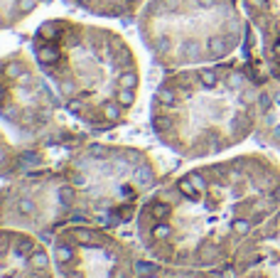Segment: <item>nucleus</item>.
Segmentation results:
<instances>
[{
	"label": "nucleus",
	"mask_w": 280,
	"mask_h": 278,
	"mask_svg": "<svg viewBox=\"0 0 280 278\" xmlns=\"http://www.w3.org/2000/svg\"><path fill=\"white\" fill-rule=\"evenodd\" d=\"M32 55L66 113L96 131L126 123L138 104V59L113 30L44 20L32 37Z\"/></svg>",
	"instance_id": "1"
},
{
	"label": "nucleus",
	"mask_w": 280,
	"mask_h": 278,
	"mask_svg": "<svg viewBox=\"0 0 280 278\" xmlns=\"http://www.w3.org/2000/svg\"><path fill=\"white\" fill-rule=\"evenodd\" d=\"M138 30L160 67L187 69L209 62L214 37L231 35L241 40L246 25L234 0H145Z\"/></svg>",
	"instance_id": "2"
},
{
	"label": "nucleus",
	"mask_w": 280,
	"mask_h": 278,
	"mask_svg": "<svg viewBox=\"0 0 280 278\" xmlns=\"http://www.w3.org/2000/svg\"><path fill=\"white\" fill-rule=\"evenodd\" d=\"M25 52L0 59V121L10 126L32 148L42 145H79L84 136L64 121L54 86Z\"/></svg>",
	"instance_id": "3"
},
{
	"label": "nucleus",
	"mask_w": 280,
	"mask_h": 278,
	"mask_svg": "<svg viewBox=\"0 0 280 278\" xmlns=\"http://www.w3.org/2000/svg\"><path fill=\"white\" fill-rule=\"evenodd\" d=\"M98 18H116V20H133L142 10L145 0H66Z\"/></svg>",
	"instance_id": "4"
},
{
	"label": "nucleus",
	"mask_w": 280,
	"mask_h": 278,
	"mask_svg": "<svg viewBox=\"0 0 280 278\" xmlns=\"http://www.w3.org/2000/svg\"><path fill=\"white\" fill-rule=\"evenodd\" d=\"M44 0H0V30H8L30 18Z\"/></svg>",
	"instance_id": "5"
},
{
	"label": "nucleus",
	"mask_w": 280,
	"mask_h": 278,
	"mask_svg": "<svg viewBox=\"0 0 280 278\" xmlns=\"http://www.w3.org/2000/svg\"><path fill=\"white\" fill-rule=\"evenodd\" d=\"M174 192L182 197V199H187V202H199V199L204 197V195H202V192H199V190L194 187V185H192V180H190L187 175H182V177H180V180L174 182Z\"/></svg>",
	"instance_id": "6"
},
{
	"label": "nucleus",
	"mask_w": 280,
	"mask_h": 278,
	"mask_svg": "<svg viewBox=\"0 0 280 278\" xmlns=\"http://www.w3.org/2000/svg\"><path fill=\"white\" fill-rule=\"evenodd\" d=\"M56 199H59V204H64V207H74V202H76V187L69 185V182L59 185V187H56Z\"/></svg>",
	"instance_id": "7"
},
{
	"label": "nucleus",
	"mask_w": 280,
	"mask_h": 278,
	"mask_svg": "<svg viewBox=\"0 0 280 278\" xmlns=\"http://www.w3.org/2000/svg\"><path fill=\"white\" fill-rule=\"evenodd\" d=\"M28 263H30V268H34V271H47L50 268V256H47V251L34 249L28 256Z\"/></svg>",
	"instance_id": "8"
},
{
	"label": "nucleus",
	"mask_w": 280,
	"mask_h": 278,
	"mask_svg": "<svg viewBox=\"0 0 280 278\" xmlns=\"http://www.w3.org/2000/svg\"><path fill=\"white\" fill-rule=\"evenodd\" d=\"M72 236H74V241L82 244V246H91V244L96 241V234H94L91 229H86V226H74V229H72Z\"/></svg>",
	"instance_id": "9"
},
{
	"label": "nucleus",
	"mask_w": 280,
	"mask_h": 278,
	"mask_svg": "<svg viewBox=\"0 0 280 278\" xmlns=\"http://www.w3.org/2000/svg\"><path fill=\"white\" fill-rule=\"evenodd\" d=\"M72 258H74V249H72V246H66V244H59V246L54 249V261L59 263V266H66Z\"/></svg>",
	"instance_id": "10"
},
{
	"label": "nucleus",
	"mask_w": 280,
	"mask_h": 278,
	"mask_svg": "<svg viewBox=\"0 0 280 278\" xmlns=\"http://www.w3.org/2000/svg\"><path fill=\"white\" fill-rule=\"evenodd\" d=\"M150 209H152L150 214H152L158 222H165L170 214H172V207H170V204H165V202H152V207H150Z\"/></svg>",
	"instance_id": "11"
},
{
	"label": "nucleus",
	"mask_w": 280,
	"mask_h": 278,
	"mask_svg": "<svg viewBox=\"0 0 280 278\" xmlns=\"http://www.w3.org/2000/svg\"><path fill=\"white\" fill-rule=\"evenodd\" d=\"M170 236H172V226L168 222H158L152 226V239L155 241H168Z\"/></svg>",
	"instance_id": "12"
},
{
	"label": "nucleus",
	"mask_w": 280,
	"mask_h": 278,
	"mask_svg": "<svg viewBox=\"0 0 280 278\" xmlns=\"http://www.w3.org/2000/svg\"><path fill=\"white\" fill-rule=\"evenodd\" d=\"M15 251H18L20 256H30V253L34 251V244L30 241L28 236H18V241H15Z\"/></svg>",
	"instance_id": "13"
},
{
	"label": "nucleus",
	"mask_w": 280,
	"mask_h": 278,
	"mask_svg": "<svg viewBox=\"0 0 280 278\" xmlns=\"http://www.w3.org/2000/svg\"><path fill=\"white\" fill-rule=\"evenodd\" d=\"M231 231L234 234H248L251 231V222L248 219H234L231 222Z\"/></svg>",
	"instance_id": "14"
},
{
	"label": "nucleus",
	"mask_w": 280,
	"mask_h": 278,
	"mask_svg": "<svg viewBox=\"0 0 280 278\" xmlns=\"http://www.w3.org/2000/svg\"><path fill=\"white\" fill-rule=\"evenodd\" d=\"M270 55L276 62H280V40H273V45H270Z\"/></svg>",
	"instance_id": "15"
},
{
	"label": "nucleus",
	"mask_w": 280,
	"mask_h": 278,
	"mask_svg": "<svg viewBox=\"0 0 280 278\" xmlns=\"http://www.w3.org/2000/svg\"><path fill=\"white\" fill-rule=\"evenodd\" d=\"M142 278H158V276H155V273H145Z\"/></svg>",
	"instance_id": "16"
}]
</instances>
